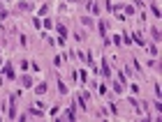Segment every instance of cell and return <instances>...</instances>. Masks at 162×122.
I'll return each instance as SVG.
<instances>
[{"instance_id":"cell-10","label":"cell","mask_w":162,"mask_h":122,"mask_svg":"<svg viewBox=\"0 0 162 122\" xmlns=\"http://www.w3.org/2000/svg\"><path fill=\"white\" fill-rule=\"evenodd\" d=\"M111 88H114V92H116V95H121V92H123V83H114Z\"/></svg>"},{"instance_id":"cell-14","label":"cell","mask_w":162,"mask_h":122,"mask_svg":"<svg viewBox=\"0 0 162 122\" xmlns=\"http://www.w3.org/2000/svg\"><path fill=\"white\" fill-rule=\"evenodd\" d=\"M88 9H91L93 14H97V12H100V9H97V5H95V2H88Z\"/></svg>"},{"instance_id":"cell-15","label":"cell","mask_w":162,"mask_h":122,"mask_svg":"<svg viewBox=\"0 0 162 122\" xmlns=\"http://www.w3.org/2000/svg\"><path fill=\"white\" fill-rule=\"evenodd\" d=\"M150 9H153V14H155L157 19H160V7H157V5H150Z\"/></svg>"},{"instance_id":"cell-5","label":"cell","mask_w":162,"mask_h":122,"mask_svg":"<svg viewBox=\"0 0 162 122\" xmlns=\"http://www.w3.org/2000/svg\"><path fill=\"white\" fill-rule=\"evenodd\" d=\"M100 35H102V39L109 44V37H107V21H100Z\"/></svg>"},{"instance_id":"cell-8","label":"cell","mask_w":162,"mask_h":122,"mask_svg":"<svg viewBox=\"0 0 162 122\" xmlns=\"http://www.w3.org/2000/svg\"><path fill=\"white\" fill-rule=\"evenodd\" d=\"M150 37H153V42H160V30L157 28H150Z\"/></svg>"},{"instance_id":"cell-12","label":"cell","mask_w":162,"mask_h":122,"mask_svg":"<svg viewBox=\"0 0 162 122\" xmlns=\"http://www.w3.org/2000/svg\"><path fill=\"white\" fill-rule=\"evenodd\" d=\"M42 26H44V28H49V30H51V28H53V21H51V19H44V21H42Z\"/></svg>"},{"instance_id":"cell-17","label":"cell","mask_w":162,"mask_h":122,"mask_svg":"<svg viewBox=\"0 0 162 122\" xmlns=\"http://www.w3.org/2000/svg\"><path fill=\"white\" fill-rule=\"evenodd\" d=\"M81 23H84V26H93V21L88 19V16H84V19H81Z\"/></svg>"},{"instance_id":"cell-13","label":"cell","mask_w":162,"mask_h":122,"mask_svg":"<svg viewBox=\"0 0 162 122\" xmlns=\"http://www.w3.org/2000/svg\"><path fill=\"white\" fill-rule=\"evenodd\" d=\"M32 26H35V30H39V28H42V21L35 16V19H32Z\"/></svg>"},{"instance_id":"cell-6","label":"cell","mask_w":162,"mask_h":122,"mask_svg":"<svg viewBox=\"0 0 162 122\" xmlns=\"http://www.w3.org/2000/svg\"><path fill=\"white\" fill-rule=\"evenodd\" d=\"M16 9H21V12H30L32 5H30V2H16Z\"/></svg>"},{"instance_id":"cell-18","label":"cell","mask_w":162,"mask_h":122,"mask_svg":"<svg viewBox=\"0 0 162 122\" xmlns=\"http://www.w3.org/2000/svg\"><path fill=\"white\" fill-rule=\"evenodd\" d=\"M70 2H72V0H70Z\"/></svg>"},{"instance_id":"cell-4","label":"cell","mask_w":162,"mask_h":122,"mask_svg":"<svg viewBox=\"0 0 162 122\" xmlns=\"http://www.w3.org/2000/svg\"><path fill=\"white\" fill-rule=\"evenodd\" d=\"M102 74L107 78H111V67H109V62H107V58H102Z\"/></svg>"},{"instance_id":"cell-3","label":"cell","mask_w":162,"mask_h":122,"mask_svg":"<svg viewBox=\"0 0 162 122\" xmlns=\"http://www.w3.org/2000/svg\"><path fill=\"white\" fill-rule=\"evenodd\" d=\"M2 74H5L7 78H16V71H14V64H12V62H7L5 67H2Z\"/></svg>"},{"instance_id":"cell-11","label":"cell","mask_w":162,"mask_h":122,"mask_svg":"<svg viewBox=\"0 0 162 122\" xmlns=\"http://www.w3.org/2000/svg\"><path fill=\"white\" fill-rule=\"evenodd\" d=\"M35 92H37V95H44V92H46V83H39Z\"/></svg>"},{"instance_id":"cell-2","label":"cell","mask_w":162,"mask_h":122,"mask_svg":"<svg viewBox=\"0 0 162 122\" xmlns=\"http://www.w3.org/2000/svg\"><path fill=\"white\" fill-rule=\"evenodd\" d=\"M53 26H56V30H58V44L65 46L67 44V30H65V26L63 23H53Z\"/></svg>"},{"instance_id":"cell-9","label":"cell","mask_w":162,"mask_h":122,"mask_svg":"<svg viewBox=\"0 0 162 122\" xmlns=\"http://www.w3.org/2000/svg\"><path fill=\"white\" fill-rule=\"evenodd\" d=\"M58 90H60V95H67V85H65L60 78H58Z\"/></svg>"},{"instance_id":"cell-7","label":"cell","mask_w":162,"mask_h":122,"mask_svg":"<svg viewBox=\"0 0 162 122\" xmlns=\"http://www.w3.org/2000/svg\"><path fill=\"white\" fill-rule=\"evenodd\" d=\"M21 83L26 85V88H30V85H32V76H28V74H23V76H21Z\"/></svg>"},{"instance_id":"cell-1","label":"cell","mask_w":162,"mask_h":122,"mask_svg":"<svg viewBox=\"0 0 162 122\" xmlns=\"http://www.w3.org/2000/svg\"><path fill=\"white\" fill-rule=\"evenodd\" d=\"M21 95V90L12 92V97H9V120H16V97Z\"/></svg>"},{"instance_id":"cell-16","label":"cell","mask_w":162,"mask_h":122,"mask_svg":"<svg viewBox=\"0 0 162 122\" xmlns=\"http://www.w3.org/2000/svg\"><path fill=\"white\" fill-rule=\"evenodd\" d=\"M111 39H114V44H116V46L121 44V42H123V39H121V35H114V37H111Z\"/></svg>"}]
</instances>
